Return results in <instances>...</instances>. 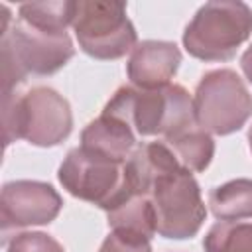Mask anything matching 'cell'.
Returning <instances> with one entry per match:
<instances>
[{
    "label": "cell",
    "instance_id": "cell-1",
    "mask_svg": "<svg viewBox=\"0 0 252 252\" xmlns=\"http://www.w3.org/2000/svg\"><path fill=\"white\" fill-rule=\"evenodd\" d=\"M73 128L69 102L49 87H35L26 94H2V136L4 144L18 138L33 146L51 148L61 144Z\"/></svg>",
    "mask_w": 252,
    "mask_h": 252
},
{
    "label": "cell",
    "instance_id": "cell-2",
    "mask_svg": "<svg viewBox=\"0 0 252 252\" xmlns=\"http://www.w3.org/2000/svg\"><path fill=\"white\" fill-rule=\"evenodd\" d=\"M102 112L124 120L140 136L163 134L169 138L197 122L193 100L181 85H167L154 91L120 87Z\"/></svg>",
    "mask_w": 252,
    "mask_h": 252
},
{
    "label": "cell",
    "instance_id": "cell-3",
    "mask_svg": "<svg viewBox=\"0 0 252 252\" xmlns=\"http://www.w3.org/2000/svg\"><path fill=\"white\" fill-rule=\"evenodd\" d=\"M73 41L67 32L37 30L24 20L2 33V94L12 93L30 73L51 75L73 57Z\"/></svg>",
    "mask_w": 252,
    "mask_h": 252
},
{
    "label": "cell",
    "instance_id": "cell-4",
    "mask_svg": "<svg viewBox=\"0 0 252 252\" xmlns=\"http://www.w3.org/2000/svg\"><path fill=\"white\" fill-rule=\"evenodd\" d=\"M252 33V10L238 0L207 2L183 33L185 49L203 61H226Z\"/></svg>",
    "mask_w": 252,
    "mask_h": 252
},
{
    "label": "cell",
    "instance_id": "cell-5",
    "mask_svg": "<svg viewBox=\"0 0 252 252\" xmlns=\"http://www.w3.org/2000/svg\"><path fill=\"white\" fill-rule=\"evenodd\" d=\"M59 181L73 197L98 205L106 213L134 195L124 175V163L91 154L81 146L63 159Z\"/></svg>",
    "mask_w": 252,
    "mask_h": 252
},
{
    "label": "cell",
    "instance_id": "cell-6",
    "mask_svg": "<svg viewBox=\"0 0 252 252\" xmlns=\"http://www.w3.org/2000/svg\"><path fill=\"white\" fill-rule=\"evenodd\" d=\"M71 26L81 49L94 59H118L136 45V30L126 18L124 2H75Z\"/></svg>",
    "mask_w": 252,
    "mask_h": 252
},
{
    "label": "cell",
    "instance_id": "cell-7",
    "mask_svg": "<svg viewBox=\"0 0 252 252\" xmlns=\"http://www.w3.org/2000/svg\"><path fill=\"white\" fill-rule=\"evenodd\" d=\"M193 108L195 120L205 132L226 136L240 130L250 118L252 96L234 71L217 69L199 81Z\"/></svg>",
    "mask_w": 252,
    "mask_h": 252
},
{
    "label": "cell",
    "instance_id": "cell-8",
    "mask_svg": "<svg viewBox=\"0 0 252 252\" xmlns=\"http://www.w3.org/2000/svg\"><path fill=\"white\" fill-rule=\"evenodd\" d=\"M156 213V232L165 238H191L205 220L199 185L189 169L179 167L158 179L150 193Z\"/></svg>",
    "mask_w": 252,
    "mask_h": 252
},
{
    "label": "cell",
    "instance_id": "cell-9",
    "mask_svg": "<svg viewBox=\"0 0 252 252\" xmlns=\"http://www.w3.org/2000/svg\"><path fill=\"white\" fill-rule=\"evenodd\" d=\"M61 197L41 181H10L0 195V220L2 228H18L32 224H47L61 211Z\"/></svg>",
    "mask_w": 252,
    "mask_h": 252
},
{
    "label": "cell",
    "instance_id": "cell-10",
    "mask_svg": "<svg viewBox=\"0 0 252 252\" xmlns=\"http://www.w3.org/2000/svg\"><path fill=\"white\" fill-rule=\"evenodd\" d=\"M181 63V51L169 41H142L128 61V77L138 89L154 91L167 87Z\"/></svg>",
    "mask_w": 252,
    "mask_h": 252
},
{
    "label": "cell",
    "instance_id": "cell-11",
    "mask_svg": "<svg viewBox=\"0 0 252 252\" xmlns=\"http://www.w3.org/2000/svg\"><path fill=\"white\" fill-rule=\"evenodd\" d=\"M183 167L175 154L163 142H150L138 146L124 163V175L134 195L152 193L158 179Z\"/></svg>",
    "mask_w": 252,
    "mask_h": 252
},
{
    "label": "cell",
    "instance_id": "cell-12",
    "mask_svg": "<svg viewBox=\"0 0 252 252\" xmlns=\"http://www.w3.org/2000/svg\"><path fill=\"white\" fill-rule=\"evenodd\" d=\"M136 144L134 130L120 118L102 112L81 134V148L100 158L126 163Z\"/></svg>",
    "mask_w": 252,
    "mask_h": 252
},
{
    "label": "cell",
    "instance_id": "cell-13",
    "mask_svg": "<svg viewBox=\"0 0 252 252\" xmlns=\"http://www.w3.org/2000/svg\"><path fill=\"white\" fill-rule=\"evenodd\" d=\"M108 224L112 232L150 240L156 234V213L148 195H132L116 209L108 211Z\"/></svg>",
    "mask_w": 252,
    "mask_h": 252
},
{
    "label": "cell",
    "instance_id": "cell-14",
    "mask_svg": "<svg viewBox=\"0 0 252 252\" xmlns=\"http://www.w3.org/2000/svg\"><path fill=\"white\" fill-rule=\"evenodd\" d=\"M169 150L175 154L179 163L189 171H203L215 154V142L197 122L165 138Z\"/></svg>",
    "mask_w": 252,
    "mask_h": 252
},
{
    "label": "cell",
    "instance_id": "cell-15",
    "mask_svg": "<svg viewBox=\"0 0 252 252\" xmlns=\"http://www.w3.org/2000/svg\"><path fill=\"white\" fill-rule=\"evenodd\" d=\"M209 207L220 220L252 219V179H234L215 187L209 195Z\"/></svg>",
    "mask_w": 252,
    "mask_h": 252
},
{
    "label": "cell",
    "instance_id": "cell-16",
    "mask_svg": "<svg viewBox=\"0 0 252 252\" xmlns=\"http://www.w3.org/2000/svg\"><path fill=\"white\" fill-rule=\"evenodd\" d=\"M75 2H28L20 6V20L45 32H65L73 22Z\"/></svg>",
    "mask_w": 252,
    "mask_h": 252
},
{
    "label": "cell",
    "instance_id": "cell-17",
    "mask_svg": "<svg viewBox=\"0 0 252 252\" xmlns=\"http://www.w3.org/2000/svg\"><path fill=\"white\" fill-rule=\"evenodd\" d=\"M205 252H252V222L222 220L203 240Z\"/></svg>",
    "mask_w": 252,
    "mask_h": 252
},
{
    "label": "cell",
    "instance_id": "cell-18",
    "mask_svg": "<svg viewBox=\"0 0 252 252\" xmlns=\"http://www.w3.org/2000/svg\"><path fill=\"white\" fill-rule=\"evenodd\" d=\"M8 252H65L63 246L43 232H22L8 242Z\"/></svg>",
    "mask_w": 252,
    "mask_h": 252
},
{
    "label": "cell",
    "instance_id": "cell-19",
    "mask_svg": "<svg viewBox=\"0 0 252 252\" xmlns=\"http://www.w3.org/2000/svg\"><path fill=\"white\" fill-rule=\"evenodd\" d=\"M100 252H152V246H150V240L110 232L102 242Z\"/></svg>",
    "mask_w": 252,
    "mask_h": 252
},
{
    "label": "cell",
    "instance_id": "cell-20",
    "mask_svg": "<svg viewBox=\"0 0 252 252\" xmlns=\"http://www.w3.org/2000/svg\"><path fill=\"white\" fill-rule=\"evenodd\" d=\"M240 65H242V71H244L246 79L252 83V45L244 51V55H242V59H240Z\"/></svg>",
    "mask_w": 252,
    "mask_h": 252
},
{
    "label": "cell",
    "instance_id": "cell-21",
    "mask_svg": "<svg viewBox=\"0 0 252 252\" xmlns=\"http://www.w3.org/2000/svg\"><path fill=\"white\" fill-rule=\"evenodd\" d=\"M248 138H250V150H252V128H250V134H248Z\"/></svg>",
    "mask_w": 252,
    "mask_h": 252
}]
</instances>
